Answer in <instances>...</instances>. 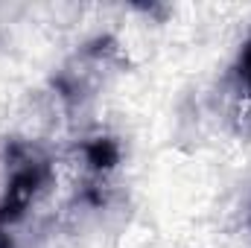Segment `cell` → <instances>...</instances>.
Segmentation results:
<instances>
[{"instance_id":"1","label":"cell","mask_w":251,"mask_h":248,"mask_svg":"<svg viewBox=\"0 0 251 248\" xmlns=\"http://www.w3.org/2000/svg\"><path fill=\"white\" fill-rule=\"evenodd\" d=\"M3 193H0V228L15 225L26 210L53 187L56 164L44 146L24 137H9L3 143Z\"/></svg>"},{"instance_id":"3","label":"cell","mask_w":251,"mask_h":248,"mask_svg":"<svg viewBox=\"0 0 251 248\" xmlns=\"http://www.w3.org/2000/svg\"><path fill=\"white\" fill-rule=\"evenodd\" d=\"M231 79H234L237 94L251 102V38L240 47V53H237V62L231 67Z\"/></svg>"},{"instance_id":"2","label":"cell","mask_w":251,"mask_h":248,"mask_svg":"<svg viewBox=\"0 0 251 248\" xmlns=\"http://www.w3.org/2000/svg\"><path fill=\"white\" fill-rule=\"evenodd\" d=\"M79 161H82L85 178H91V181H108V175L123 161V149H120V143L114 137L94 134V137H85L79 143Z\"/></svg>"}]
</instances>
